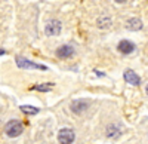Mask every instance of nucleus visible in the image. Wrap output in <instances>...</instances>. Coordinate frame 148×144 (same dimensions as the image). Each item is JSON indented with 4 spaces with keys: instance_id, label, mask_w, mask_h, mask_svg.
<instances>
[{
    "instance_id": "1",
    "label": "nucleus",
    "mask_w": 148,
    "mask_h": 144,
    "mask_svg": "<svg viewBox=\"0 0 148 144\" xmlns=\"http://www.w3.org/2000/svg\"><path fill=\"white\" fill-rule=\"evenodd\" d=\"M22 131H24L22 123H21L19 121H15V119H14V121H10V122H8L6 126H5V132H6V135L10 137V138H15V137L21 135Z\"/></svg>"
},
{
    "instance_id": "2",
    "label": "nucleus",
    "mask_w": 148,
    "mask_h": 144,
    "mask_svg": "<svg viewBox=\"0 0 148 144\" xmlns=\"http://www.w3.org/2000/svg\"><path fill=\"white\" fill-rule=\"evenodd\" d=\"M16 64H18V67H21V68H27V70H43V71L47 70L46 65L33 63V61H30V59L24 58V56H18V58H16Z\"/></svg>"
},
{
    "instance_id": "3",
    "label": "nucleus",
    "mask_w": 148,
    "mask_h": 144,
    "mask_svg": "<svg viewBox=\"0 0 148 144\" xmlns=\"http://www.w3.org/2000/svg\"><path fill=\"white\" fill-rule=\"evenodd\" d=\"M76 138V134L71 128H62L58 132V141L59 144H71Z\"/></svg>"
},
{
    "instance_id": "4",
    "label": "nucleus",
    "mask_w": 148,
    "mask_h": 144,
    "mask_svg": "<svg viewBox=\"0 0 148 144\" xmlns=\"http://www.w3.org/2000/svg\"><path fill=\"white\" fill-rule=\"evenodd\" d=\"M45 31L47 36H56L61 33V22L56 21V19H52V21H49L46 24V27H45Z\"/></svg>"
},
{
    "instance_id": "5",
    "label": "nucleus",
    "mask_w": 148,
    "mask_h": 144,
    "mask_svg": "<svg viewBox=\"0 0 148 144\" xmlns=\"http://www.w3.org/2000/svg\"><path fill=\"white\" fill-rule=\"evenodd\" d=\"M56 55L59 58H71L74 55V48L70 45H62L56 49Z\"/></svg>"
},
{
    "instance_id": "6",
    "label": "nucleus",
    "mask_w": 148,
    "mask_h": 144,
    "mask_svg": "<svg viewBox=\"0 0 148 144\" xmlns=\"http://www.w3.org/2000/svg\"><path fill=\"white\" fill-rule=\"evenodd\" d=\"M125 80H126L127 83H130V85H133V86L141 85V77L135 73L133 70H126V71H125Z\"/></svg>"
},
{
    "instance_id": "7",
    "label": "nucleus",
    "mask_w": 148,
    "mask_h": 144,
    "mask_svg": "<svg viewBox=\"0 0 148 144\" xmlns=\"http://www.w3.org/2000/svg\"><path fill=\"white\" fill-rule=\"evenodd\" d=\"M88 107H89V103L84 101V100H77V101H73L71 103V110L74 113H77V114L82 113V112H84Z\"/></svg>"
},
{
    "instance_id": "8",
    "label": "nucleus",
    "mask_w": 148,
    "mask_h": 144,
    "mask_svg": "<svg viewBox=\"0 0 148 144\" xmlns=\"http://www.w3.org/2000/svg\"><path fill=\"white\" fill-rule=\"evenodd\" d=\"M117 49L121 52V54H132L135 51V45L130 42V40H121L117 46Z\"/></svg>"
},
{
    "instance_id": "9",
    "label": "nucleus",
    "mask_w": 148,
    "mask_h": 144,
    "mask_svg": "<svg viewBox=\"0 0 148 144\" xmlns=\"http://www.w3.org/2000/svg\"><path fill=\"white\" fill-rule=\"evenodd\" d=\"M126 27H127L129 30H132V31H136V30H141V28H142V22H141V19H138V18H130V19H127V22H126Z\"/></svg>"
},
{
    "instance_id": "10",
    "label": "nucleus",
    "mask_w": 148,
    "mask_h": 144,
    "mask_svg": "<svg viewBox=\"0 0 148 144\" xmlns=\"http://www.w3.org/2000/svg\"><path fill=\"white\" fill-rule=\"evenodd\" d=\"M53 88V83H43V85H36L31 86V91H40V92H47Z\"/></svg>"
},
{
    "instance_id": "11",
    "label": "nucleus",
    "mask_w": 148,
    "mask_h": 144,
    "mask_svg": "<svg viewBox=\"0 0 148 144\" xmlns=\"http://www.w3.org/2000/svg\"><path fill=\"white\" fill-rule=\"evenodd\" d=\"M107 135L110 138H114V137H119L120 135V128L116 126V125H110L108 129H107Z\"/></svg>"
},
{
    "instance_id": "12",
    "label": "nucleus",
    "mask_w": 148,
    "mask_h": 144,
    "mask_svg": "<svg viewBox=\"0 0 148 144\" xmlns=\"http://www.w3.org/2000/svg\"><path fill=\"white\" fill-rule=\"evenodd\" d=\"M21 112L25 114H37L39 113V109L33 107V105H21Z\"/></svg>"
},
{
    "instance_id": "13",
    "label": "nucleus",
    "mask_w": 148,
    "mask_h": 144,
    "mask_svg": "<svg viewBox=\"0 0 148 144\" xmlns=\"http://www.w3.org/2000/svg\"><path fill=\"white\" fill-rule=\"evenodd\" d=\"M98 25H99V28H107L111 25V19L110 18H99L98 19Z\"/></svg>"
},
{
    "instance_id": "14",
    "label": "nucleus",
    "mask_w": 148,
    "mask_h": 144,
    "mask_svg": "<svg viewBox=\"0 0 148 144\" xmlns=\"http://www.w3.org/2000/svg\"><path fill=\"white\" fill-rule=\"evenodd\" d=\"M116 2H117V3H125L126 0H116Z\"/></svg>"
},
{
    "instance_id": "15",
    "label": "nucleus",
    "mask_w": 148,
    "mask_h": 144,
    "mask_svg": "<svg viewBox=\"0 0 148 144\" xmlns=\"http://www.w3.org/2000/svg\"><path fill=\"white\" fill-rule=\"evenodd\" d=\"M3 54H5V51H3V49H0V55H3Z\"/></svg>"
},
{
    "instance_id": "16",
    "label": "nucleus",
    "mask_w": 148,
    "mask_h": 144,
    "mask_svg": "<svg viewBox=\"0 0 148 144\" xmlns=\"http://www.w3.org/2000/svg\"><path fill=\"white\" fill-rule=\"evenodd\" d=\"M145 91H147V95H148V85H147V89Z\"/></svg>"
}]
</instances>
